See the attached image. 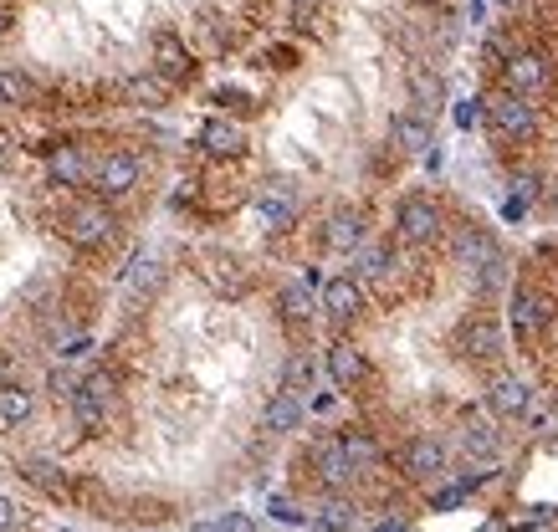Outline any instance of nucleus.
Here are the masks:
<instances>
[{
    "label": "nucleus",
    "instance_id": "1",
    "mask_svg": "<svg viewBox=\"0 0 558 532\" xmlns=\"http://www.w3.org/2000/svg\"><path fill=\"white\" fill-rule=\"evenodd\" d=\"M113 210L103 205V200H77V205H67V215H62V236L72 241V246H82V251H93V246H108L113 241Z\"/></svg>",
    "mask_w": 558,
    "mask_h": 532
},
{
    "label": "nucleus",
    "instance_id": "2",
    "mask_svg": "<svg viewBox=\"0 0 558 532\" xmlns=\"http://www.w3.org/2000/svg\"><path fill=\"white\" fill-rule=\"evenodd\" d=\"M482 113L492 118V128H497V139H533V133H538V118H533V108L523 103V93H507V87H502V93L497 98H487L482 103Z\"/></svg>",
    "mask_w": 558,
    "mask_h": 532
},
{
    "label": "nucleus",
    "instance_id": "3",
    "mask_svg": "<svg viewBox=\"0 0 558 532\" xmlns=\"http://www.w3.org/2000/svg\"><path fill=\"white\" fill-rule=\"evenodd\" d=\"M139 180H144V164H139V154H128V149H113V154H103V159L93 164V190H98L103 200L128 195Z\"/></svg>",
    "mask_w": 558,
    "mask_h": 532
},
{
    "label": "nucleus",
    "instance_id": "4",
    "mask_svg": "<svg viewBox=\"0 0 558 532\" xmlns=\"http://www.w3.org/2000/svg\"><path fill=\"white\" fill-rule=\"evenodd\" d=\"M395 226H400V241L425 246V241H436V236H441V210H436L431 195H405V200H400V215H395Z\"/></svg>",
    "mask_w": 558,
    "mask_h": 532
},
{
    "label": "nucleus",
    "instance_id": "5",
    "mask_svg": "<svg viewBox=\"0 0 558 532\" xmlns=\"http://www.w3.org/2000/svg\"><path fill=\"white\" fill-rule=\"evenodd\" d=\"M67 399H72V415H77L82 430H103L108 405H113V379H108V374H88Z\"/></svg>",
    "mask_w": 558,
    "mask_h": 532
},
{
    "label": "nucleus",
    "instance_id": "6",
    "mask_svg": "<svg viewBox=\"0 0 558 532\" xmlns=\"http://www.w3.org/2000/svg\"><path fill=\"white\" fill-rule=\"evenodd\" d=\"M256 220H262V231L282 236L292 220H297V185H292V180L262 185V195H256Z\"/></svg>",
    "mask_w": 558,
    "mask_h": 532
},
{
    "label": "nucleus",
    "instance_id": "7",
    "mask_svg": "<svg viewBox=\"0 0 558 532\" xmlns=\"http://www.w3.org/2000/svg\"><path fill=\"white\" fill-rule=\"evenodd\" d=\"M47 180L62 190H77L93 180V159L82 154V144H52L47 149Z\"/></svg>",
    "mask_w": 558,
    "mask_h": 532
},
{
    "label": "nucleus",
    "instance_id": "8",
    "mask_svg": "<svg viewBox=\"0 0 558 532\" xmlns=\"http://www.w3.org/2000/svg\"><path fill=\"white\" fill-rule=\"evenodd\" d=\"M154 72H159L169 87H180V82L195 77V57L185 52V41H180L175 31H159V36H154Z\"/></svg>",
    "mask_w": 558,
    "mask_h": 532
},
{
    "label": "nucleus",
    "instance_id": "9",
    "mask_svg": "<svg viewBox=\"0 0 558 532\" xmlns=\"http://www.w3.org/2000/svg\"><path fill=\"white\" fill-rule=\"evenodd\" d=\"M200 149H205L210 159H241V154H246V128H241L236 118H205Z\"/></svg>",
    "mask_w": 558,
    "mask_h": 532
},
{
    "label": "nucleus",
    "instance_id": "10",
    "mask_svg": "<svg viewBox=\"0 0 558 532\" xmlns=\"http://www.w3.org/2000/svg\"><path fill=\"white\" fill-rule=\"evenodd\" d=\"M461 348L471 353V359H502V348H507V338H502V323L497 318H471L466 328H461Z\"/></svg>",
    "mask_w": 558,
    "mask_h": 532
},
{
    "label": "nucleus",
    "instance_id": "11",
    "mask_svg": "<svg viewBox=\"0 0 558 532\" xmlns=\"http://www.w3.org/2000/svg\"><path fill=\"white\" fill-rule=\"evenodd\" d=\"M323 241H328V251H359L364 246V210H354V205L333 210L328 226H323Z\"/></svg>",
    "mask_w": 558,
    "mask_h": 532
},
{
    "label": "nucleus",
    "instance_id": "12",
    "mask_svg": "<svg viewBox=\"0 0 558 532\" xmlns=\"http://www.w3.org/2000/svg\"><path fill=\"white\" fill-rule=\"evenodd\" d=\"M359 307H364V292H359L354 277H328V282H323V313H328L333 323L359 318Z\"/></svg>",
    "mask_w": 558,
    "mask_h": 532
},
{
    "label": "nucleus",
    "instance_id": "13",
    "mask_svg": "<svg viewBox=\"0 0 558 532\" xmlns=\"http://www.w3.org/2000/svg\"><path fill=\"white\" fill-rule=\"evenodd\" d=\"M400 466H405V476H415V481L436 476V471L446 466V451H441V440H431V435H415L410 446L400 451Z\"/></svg>",
    "mask_w": 558,
    "mask_h": 532
},
{
    "label": "nucleus",
    "instance_id": "14",
    "mask_svg": "<svg viewBox=\"0 0 558 532\" xmlns=\"http://www.w3.org/2000/svg\"><path fill=\"white\" fill-rule=\"evenodd\" d=\"M502 82H507V93H538V87H548V62L538 52H523L502 67Z\"/></svg>",
    "mask_w": 558,
    "mask_h": 532
},
{
    "label": "nucleus",
    "instance_id": "15",
    "mask_svg": "<svg viewBox=\"0 0 558 532\" xmlns=\"http://www.w3.org/2000/svg\"><path fill=\"white\" fill-rule=\"evenodd\" d=\"M262 425H267L272 435H292L297 425H303V399H297L292 389L272 394V399H267V410H262Z\"/></svg>",
    "mask_w": 558,
    "mask_h": 532
},
{
    "label": "nucleus",
    "instance_id": "16",
    "mask_svg": "<svg viewBox=\"0 0 558 532\" xmlns=\"http://www.w3.org/2000/svg\"><path fill=\"white\" fill-rule=\"evenodd\" d=\"M159 282H164V261H159L154 251H144V256H134V261H128L123 287L134 292V297H154V292H159Z\"/></svg>",
    "mask_w": 558,
    "mask_h": 532
},
{
    "label": "nucleus",
    "instance_id": "17",
    "mask_svg": "<svg viewBox=\"0 0 558 532\" xmlns=\"http://www.w3.org/2000/svg\"><path fill=\"white\" fill-rule=\"evenodd\" d=\"M169 87L159 72H139V77H128L123 82V103H134V108H159V103H169Z\"/></svg>",
    "mask_w": 558,
    "mask_h": 532
},
{
    "label": "nucleus",
    "instance_id": "18",
    "mask_svg": "<svg viewBox=\"0 0 558 532\" xmlns=\"http://www.w3.org/2000/svg\"><path fill=\"white\" fill-rule=\"evenodd\" d=\"M451 246H456V261H461V266H487L492 256H502L497 241H492L487 231H477V226H461Z\"/></svg>",
    "mask_w": 558,
    "mask_h": 532
},
{
    "label": "nucleus",
    "instance_id": "19",
    "mask_svg": "<svg viewBox=\"0 0 558 532\" xmlns=\"http://www.w3.org/2000/svg\"><path fill=\"white\" fill-rule=\"evenodd\" d=\"M328 374H333V384H359L364 374H369V364H364V353L354 348V343H333L328 348Z\"/></svg>",
    "mask_w": 558,
    "mask_h": 532
},
{
    "label": "nucleus",
    "instance_id": "20",
    "mask_svg": "<svg viewBox=\"0 0 558 532\" xmlns=\"http://www.w3.org/2000/svg\"><path fill=\"white\" fill-rule=\"evenodd\" d=\"M512 328H518V333H538L543 323H548V302L538 297V292H528V287H518V292H512Z\"/></svg>",
    "mask_w": 558,
    "mask_h": 532
},
{
    "label": "nucleus",
    "instance_id": "21",
    "mask_svg": "<svg viewBox=\"0 0 558 532\" xmlns=\"http://www.w3.org/2000/svg\"><path fill=\"white\" fill-rule=\"evenodd\" d=\"M313 461H318V476H323L328 486H343V481L354 476V466H349V456H343L338 440H318V446H313Z\"/></svg>",
    "mask_w": 558,
    "mask_h": 532
},
{
    "label": "nucleus",
    "instance_id": "22",
    "mask_svg": "<svg viewBox=\"0 0 558 532\" xmlns=\"http://www.w3.org/2000/svg\"><path fill=\"white\" fill-rule=\"evenodd\" d=\"M390 139H395L405 154H431V128H425V118H415V113H400V118L390 123Z\"/></svg>",
    "mask_w": 558,
    "mask_h": 532
},
{
    "label": "nucleus",
    "instance_id": "23",
    "mask_svg": "<svg viewBox=\"0 0 558 532\" xmlns=\"http://www.w3.org/2000/svg\"><path fill=\"white\" fill-rule=\"evenodd\" d=\"M31 410H36L31 389H21V384H0V425H26Z\"/></svg>",
    "mask_w": 558,
    "mask_h": 532
},
{
    "label": "nucleus",
    "instance_id": "24",
    "mask_svg": "<svg viewBox=\"0 0 558 532\" xmlns=\"http://www.w3.org/2000/svg\"><path fill=\"white\" fill-rule=\"evenodd\" d=\"M492 410L497 415H523L528 410V384L523 379H497L492 384Z\"/></svg>",
    "mask_w": 558,
    "mask_h": 532
},
{
    "label": "nucleus",
    "instance_id": "25",
    "mask_svg": "<svg viewBox=\"0 0 558 532\" xmlns=\"http://www.w3.org/2000/svg\"><path fill=\"white\" fill-rule=\"evenodd\" d=\"M0 103H11V108H26L36 103V82L16 67H0Z\"/></svg>",
    "mask_w": 558,
    "mask_h": 532
},
{
    "label": "nucleus",
    "instance_id": "26",
    "mask_svg": "<svg viewBox=\"0 0 558 532\" xmlns=\"http://www.w3.org/2000/svg\"><path fill=\"white\" fill-rule=\"evenodd\" d=\"M282 318L287 323H308L313 318V287L308 282H292V287H282Z\"/></svg>",
    "mask_w": 558,
    "mask_h": 532
},
{
    "label": "nucleus",
    "instance_id": "27",
    "mask_svg": "<svg viewBox=\"0 0 558 532\" xmlns=\"http://www.w3.org/2000/svg\"><path fill=\"white\" fill-rule=\"evenodd\" d=\"M205 277L216 282L226 297H241V292H246V277L236 272V261H231V256H210V261H205Z\"/></svg>",
    "mask_w": 558,
    "mask_h": 532
},
{
    "label": "nucleus",
    "instance_id": "28",
    "mask_svg": "<svg viewBox=\"0 0 558 532\" xmlns=\"http://www.w3.org/2000/svg\"><path fill=\"white\" fill-rule=\"evenodd\" d=\"M26 481L41 486L47 497H67V476H62L52 461H26Z\"/></svg>",
    "mask_w": 558,
    "mask_h": 532
},
{
    "label": "nucleus",
    "instance_id": "29",
    "mask_svg": "<svg viewBox=\"0 0 558 532\" xmlns=\"http://www.w3.org/2000/svg\"><path fill=\"white\" fill-rule=\"evenodd\" d=\"M313 527H318V532H354V507L333 497V502H323V507H318Z\"/></svg>",
    "mask_w": 558,
    "mask_h": 532
},
{
    "label": "nucleus",
    "instance_id": "30",
    "mask_svg": "<svg viewBox=\"0 0 558 532\" xmlns=\"http://www.w3.org/2000/svg\"><path fill=\"white\" fill-rule=\"evenodd\" d=\"M461 446H466V456H477V461H492V456H497V435H492L487 425H477V420H471V425L461 430Z\"/></svg>",
    "mask_w": 558,
    "mask_h": 532
},
{
    "label": "nucleus",
    "instance_id": "31",
    "mask_svg": "<svg viewBox=\"0 0 558 532\" xmlns=\"http://www.w3.org/2000/svg\"><path fill=\"white\" fill-rule=\"evenodd\" d=\"M384 272H390V251H384V246H369V251H359L354 282H379Z\"/></svg>",
    "mask_w": 558,
    "mask_h": 532
},
{
    "label": "nucleus",
    "instance_id": "32",
    "mask_svg": "<svg viewBox=\"0 0 558 532\" xmlns=\"http://www.w3.org/2000/svg\"><path fill=\"white\" fill-rule=\"evenodd\" d=\"M313 359H308V353H292V359H287V369H282V379H287V389L297 394V389H313Z\"/></svg>",
    "mask_w": 558,
    "mask_h": 532
},
{
    "label": "nucleus",
    "instance_id": "33",
    "mask_svg": "<svg viewBox=\"0 0 558 532\" xmlns=\"http://www.w3.org/2000/svg\"><path fill=\"white\" fill-rule=\"evenodd\" d=\"M221 532H256V522H251V512H226Z\"/></svg>",
    "mask_w": 558,
    "mask_h": 532
},
{
    "label": "nucleus",
    "instance_id": "34",
    "mask_svg": "<svg viewBox=\"0 0 558 532\" xmlns=\"http://www.w3.org/2000/svg\"><path fill=\"white\" fill-rule=\"evenodd\" d=\"M16 522H21V507L11 497H0V532H16Z\"/></svg>",
    "mask_w": 558,
    "mask_h": 532
},
{
    "label": "nucleus",
    "instance_id": "35",
    "mask_svg": "<svg viewBox=\"0 0 558 532\" xmlns=\"http://www.w3.org/2000/svg\"><path fill=\"white\" fill-rule=\"evenodd\" d=\"M267 67L287 72V67H297V52H292V47H272V52H267Z\"/></svg>",
    "mask_w": 558,
    "mask_h": 532
},
{
    "label": "nucleus",
    "instance_id": "36",
    "mask_svg": "<svg viewBox=\"0 0 558 532\" xmlns=\"http://www.w3.org/2000/svg\"><path fill=\"white\" fill-rule=\"evenodd\" d=\"M272 517H277V522H303V512H297L287 497H272Z\"/></svg>",
    "mask_w": 558,
    "mask_h": 532
},
{
    "label": "nucleus",
    "instance_id": "37",
    "mask_svg": "<svg viewBox=\"0 0 558 532\" xmlns=\"http://www.w3.org/2000/svg\"><path fill=\"white\" fill-rule=\"evenodd\" d=\"M456 123H461V128L482 123V103H461V108H456Z\"/></svg>",
    "mask_w": 558,
    "mask_h": 532
},
{
    "label": "nucleus",
    "instance_id": "38",
    "mask_svg": "<svg viewBox=\"0 0 558 532\" xmlns=\"http://www.w3.org/2000/svg\"><path fill=\"white\" fill-rule=\"evenodd\" d=\"M466 502V492H461V486H446V492H436V507L446 512V507H461Z\"/></svg>",
    "mask_w": 558,
    "mask_h": 532
},
{
    "label": "nucleus",
    "instance_id": "39",
    "mask_svg": "<svg viewBox=\"0 0 558 532\" xmlns=\"http://www.w3.org/2000/svg\"><path fill=\"white\" fill-rule=\"evenodd\" d=\"M11 31V0H0V36Z\"/></svg>",
    "mask_w": 558,
    "mask_h": 532
},
{
    "label": "nucleus",
    "instance_id": "40",
    "mask_svg": "<svg viewBox=\"0 0 558 532\" xmlns=\"http://www.w3.org/2000/svg\"><path fill=\"white\" fill-rule=\"evenodd\" d=\"M374 532H410V527H405V522H379Z\"/></svg>",
    "mask_w": 558,
    "mask_h": 532
},
{
    "label": "nucleus",
    "instance_id": "41",
    "mask_svg": "<svg viewBox=\"0 0 558 532\" xmlns=\"http://www.w3.org/2000/svg\"><path fill=\"white\" fill-rule=\"evenodd\" d=\"M190 532H221V522H190Z\"/></svg>",
    "mask_w": 558,
    "mask_h": 532
},
{
    "label": "nucleus",
    "instance_id": "42",
    "mask_svg": "<svg viewBox=\"0 0 558 532\" xmlns=\"http://www.w3.org/2000/svg\"><path fill=\"white\" fill-rule=\"evenodd\" d=\"M553 210H558V185H553Z\"/></svg>",
    "mask_w": 558,
    "mask_h": 532
},
{
    "label": "nucleus",
    "instance_id": "43",
    "mask_svg": "<svg viewBox=\"0 0 558 532\" xmlns=\"http://www.w3.org/2000/svg\"><path fill=\"white\" fill-rule=\"evenodd\" d=\"M502 6H507V0H502Z\"/></svg>",
    "mask_w": 558,
    "mask_h": 532
}]
</instances>
